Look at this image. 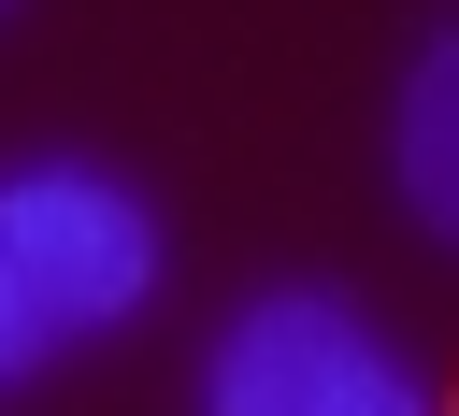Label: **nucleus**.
Masks as SVG:
<instances>
[{
	"instance_id": "obj_4",
	"label": "nucleus",
	"mask_w": 459,
	"mask_h": 416,
	"mask_svg": "<svg viewBox=\"0 0 459 416\" xmlns=\"http://www.w3.org/2000/svg\"><path fill=\"white\" fill-rule=\"evenodd\" d=\"M43 359H57V316H43V301H29V273L0 258V387H29Z\"/></svg>"
},
{
	"instance_id": "obj_3",
	"label": "nucleus",
	"mask_w": 459,
	"mask_h": 416,
	"mask_svg": "<svg viewBox=\"0 0 459 416\" xmlns=\"http://www.w3.org/2000/svg\"><path fill=\"white\" fill-rule=\"evenodd\" d=\"M387 172H402V215L430 244H459V29L416 43V72L387 100Z\"/></svg>"
},
{
	"instance_id": "obj_1",
	"label": "nucleus",
	"mask_w": 459,
	"mask_h": 416,
	"mask_svg": "<svg viewBox=\"0 0 459 416\" xmlns=\"http://www.w3.org/2000/svg\"><path fill=\"white\" fill-rule=\"evenodd\" d=\"M201 416H430V373L330 287H258L215 359H201Z\"/></svg>"
},
{
	"instance_id": "obj_2",
	"label": "nucleus",
	"mask_w": 459,
	"mask_h": 416,
	"mask_svg": "<svg viewBox=\"0 0 459 416\" xmlns=\"http://www.w3.org/2000/svg\"><path fill=\"white\" fill-rule=\"evenodd\" d=\"M0 258L29 273V301L57 316V344H72V330H129V316L158 301V215H143L115 172H86V158L0 172Z\"/></svg>"
}]
</instances>
